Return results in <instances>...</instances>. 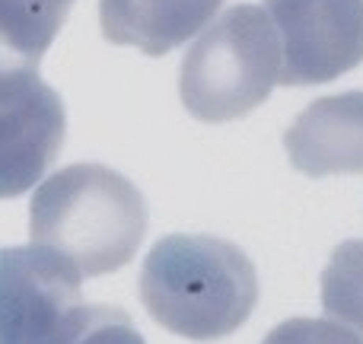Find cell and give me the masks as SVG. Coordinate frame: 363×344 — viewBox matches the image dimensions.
<instances>
[{
    "label": "cell",
    "instance_id": "cell-4",
    "mask_svg": "<svg viewBox=\"0 0 363 344\" xmlns=\"http://www.w3.org/2000/svg\"><path fill=\"white\" fill-rule=\"evenodd\" d=\"M281 42V87H319L363 64V0H264Z\"/></svg>",
    "mask_w": 363,
    "mask_h": 344
},
{
    "label": "cell",
    "instance_id": "cell-3",
    "mask_svg": "<svg viewBox=\"0 0 363 344\" xmlns=\"http://www.w3.org/2000/svg\"><path fill=\"white\" fill-rule=\"evenodd\" d=\"M281 77V42L262 6L236 4L188 48L179 96L207 125L236 121L271 96Z\"/></svg>",
    "mask_w": 363,
    "mask_h": 344
},
{
    "label": "cell",
    "instance_id": "cell-6",
    "mask_svg": "<svg viewBox=\"0 0 363 344\" xmlns=\"http://www.w3.org/2000/svg\"><path fill=\"white\" fill-rule=\"evenodd\" d=\"M80 271L45 245L0 249V344L42 341L80 306Z\"/></svg>",
    "mask_w": 363,
    "mask_h": 344
},
{
    "label": "cell",
    "instance_id": "cell-1",
    "mask_svg": "<svg viewBox=\"0 0 363 344\" xmlns=\"http://www.w3.org/2000/svg\"><path fill=\"white\" fill-rule=\"evenodd\" d=\"M140 303L157 326L188 341H220L258 303V271L239 245L217 236H163L140 268Z\"/></svg>",
    "mask_w": 363,
    "mask_h": 344
},
{
    "label": "cell",
    "instance_id": "cell-5",
    "mask_svg": "<svg viewBox=\"0 0 363 344\" xmlns=\"http://www.w3.org/2000/svg\"><path fill=\"white\" fill-rule=\"evenodd\" d=\"M67 134L64 102L38 70L0 67V201L35 188Z\"/></svg>",
    "mask_w": 363,
    "mask_h": 344
},
{
    "label": "cell",
    "instance_id": "cell-7",
    "mask_svg": "<svg viewBox=\"0 0 363 344\" xmlns=\"http://www.w3.org/2000/svg\"><path fill=\"white\" fill-rule=\"evenodd\" d=\"M290 166L309 179L363 175V93L322 96L284 131Z\"/></svg>",
    "mask_w": 363,
    "mask_h": 344
},
{
    "label": "cell",
    "instance_id": "cell-11",
    "mask_svg": "<svg viewBox=\"0 0 363 344\" xmlns=\"http://www.w3.org/2000/svg\"><path fill=\"white\" fill-rule=\"evenodd\" d=\"M35 344H147L131 316L118 306H77Z\"/></svg>",
    "mask_w": 363,
    "mask_h": 344
},
{
    "label": "cell",
    "instance_id": "cell-2",
    "mask_svg": "<svg viewBox=\"0 0 363 344\" xmlns=\"http://www.w3.org/2000/svg\"><path fill=\"white\" fill-rule=\"evenodd\" d=\"M29 233L35 245L67 258L80 277H102L138 255L147 233V201L121 172L74 163L38 182Z\"/></svg>",
    "mask_w": 363,
    "mask_h": 344
},
{
    "label": "cell",
    "instance_id": "cell-10",
    "mask_svg": "<svg viewBox=\"0 0 363 344\" xmlns=\"http://www.w3.org/2000/svg\"><path fill=\"white\" fill-rule=\"evenodd\" d=\"M322 309L363 344V239L335 245L322 271Z\"/></svg>",
    "mask_w": 363,
    "mask_h": 344
},
{
    "label": "cell",
    "instance_id": "cell-9",
    "mask_svg": "<svg viewBox=\"0 0 363 344\" xmlns=\"http://www.w3.org/2000/svg\"><path fill=\"white\" fill-rule=\"evenodd\" d=\"M74 0H0V67L38 70Z\"/></svg>",
    "mask_w": 363,
    "mask_h": 344
},
{
    "label": "cell",
    "instance_id": "cell-12",
    "mask_svg": "<svg viewBox=\"0 0 363 344\" xmlns=\"http://www.w3.org/2000/svg\"><path fill=\"white\" fill-rule=\"evenodd\" d=\"M262 344H360L332 319H287L264 335Z\"/></svg>",
    "mask_w": 363,
    "mask_h": 344
},
{
    "label": "cell",
    "instance_id": "cell-8",
    "mask_svg": "<svg viewBox=\"0 0 363 344\" xmlns=\"http://www.w3.org/2000/svg\"><path fill=\"white\" fill-rule=\"evenodd\" d=\"M223 0H99L102 35L163 57L207 29Z\"/></svg>",
    "mask_w": 363,
    "mask_h": 344
}]
</instances>
